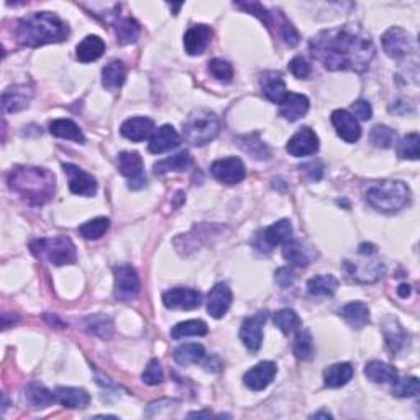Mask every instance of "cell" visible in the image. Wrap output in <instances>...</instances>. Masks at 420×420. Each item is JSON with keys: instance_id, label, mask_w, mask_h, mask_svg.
<instances>
[{"instance_id": "obj_50", "label": "cell", "mask_w": 420, "mask_h": 420, "mask_svg": "<svg viewBox=\"0 0 420 420\" xmlns=\"http://www.w3.org/2000/svg\"><path fill=\"white\" fill-rule=\"evenodd\" d=\"M209 71L210 74L214 75V78L217 79V81L220 82H232L233 79V68L232 64L229 63V61H224V59H212L209 63Z\"/></svg>"}, {"instance_id": "obj_42", "label": "cell", "mask_w": 420, "mask_h": 420, "mask_svg": "<svg viewBox=\"0 0 420 420\" xmlns=\"http://www.w3.org/2000/svg\"><path fill=\"white\" fill-rule=\"evenodd\" d=\"M209 332L205 322L202 320H186V322L178 324L176 327L171 330V337L174 340L184 338V337H204Z\"/></svg>"}, {"instance_id": "obj_36", "label": "cell", "mask_w": 420, "mask_h": 420, "mask_svg": "<svg viewBox=\"0 0 420 420\" xmlns=\"http://www.w3.org/2000/svg\"><path fill=\"white\" fill-rule=\"evenodd\" d=\"M384 338L386 343H388V348L393 353H399L405 345H409V333L400 327V325L393 320V322L386 324L384 327Z\"/></svg>"}, {"instance_id": "obj_22", "label": "cell", "mask_w": 420, "mask_h": 420, "mask_svg": "<svg viewBox=\"0 0 420 420\" xmlns=\"http://www.w3.org/2000/svg\"><path fill=\"white\" fill-rule=\"evenodd\" d=\"M309 99L305 96L296 92H287L286 97L280 102V112L286 120L296 122L309 112Z\"/></svg>"}, {"instance_id": "obj_13", "label": "cell", "mask_w": 420, "mask_h": 420, "mask_svg": "<svg viewBox=\"0 0 420 420\" xmlns=\"http://www.w3.org/2000/svg\"><path fill=\"white\" fill-rule=\"evenodd\" d=\"M63 169H64V173L68 174L69 189L73 194L82 196V197L96 196V192H97L96 178H92L91 174L84 171V169L75 166V164H71V163L63 164Z\"/></svg>"}, {"instance_id": "obj_8", "label": "cell", "mask_w": 420, "mask_h": 420, "mask_svg": "<svg viewBox=\"0 0 420 420\" xmlns=\"http://www.w3.org/2000/svg\"><path fill=\"white\" fill-rule=\"evenodd\" d=\"M383 50L389 58L403 59L414 53L412 36L400 27H391L383 35Z\"/></svg>"}, {"instance_id": "obj_17", "label": "cell", "mask_w": 420, "mask_h": 420, "mask_svg": "<svg viewBox=\"0 0 420 420\" xmlns=\"http://www.w3.org/2000/svg\"><path fill=\"white\" fill-rule=\"evenodd\" d=\"M233 296L230 287L225 284V282H219L212 287L209 292V297H207V312H209L210 317L214 319H222L224 315L229 312L230 305H232Z\"/></svg>"}, {"instance_id": "obj_7", "label": "cell", "mask_w": 420, "mask_h": 420, "mask_svg": "<svg viewBox=\"0 0 420 420\" xmlns=\"http://www.w3.org/2000/svg\"><path fill=\"white\" fill-rule=\"evenodd\" d=\"M348 277L363 284H372L384 276L386 266L376 259H363V261H347L343 263Z\"/></svg>"}, {"instance_id": "obj_15", "label": "cell", "mask_w": 420, "mask_h": 420, "mask_svg": "<svg viewBox=\"0 0 420 420\" xmlns=\"http://www.w3.org/2000/svg\"><path fill=\"white\" fill-rule=\"evenodd\" d=\"M319 136L309 126L297 130L294 136L287 141L286 151L296 158H304L315 154L319 151Z\"/></svg>"}, {"instance_id": "obj_25", "label": "cell", "mask_w": 420, "mask_h": 420, "mask_svg": "<svg viewBox=\"0 0 420 420\" xmlns=\"http://www.w3.org/2000/svg\"><path fill=\"white\" fill-rule=\"evenodd\" d=\"M292 238V225L289 220H280L276 224H273L264 230L261 235V242L266 248V252H270L271 248L277 247V245H284Z\"/></svg>"}, {"instance_id": "obj_1", "label": "cell", "mask_w": 420, "mask_h": 420, "mask_svg": "<svg viewBox=\"0 0 420 420\" xmlns=\"http://www.w3.org/2000/svg\"><path fill=\"white\" fill-rule=\"evenodd\" d=\"M309 50L314 59L330 71L365 73L376 48L370 35L358 25L335 27L312 36Z\"/></svg>"}, {"instance_id": "obj_40", "label": "cell", "mask_w": 420, "mask_h": 420, "mask_svg": "<svg viewBox=\"0 0 420 420\" xmlns=\"http://www.w3.org/2000/svg\"><path fill=\"white\" fill-rule=\"evenodd\" d=\"M307 289L312 296H333L338 289V280L332 275L314 276L307 282Z\"/></svg>"}, {"instance_id": "obj_19", "label": "cell", "mask_w": 420, "mask_h": 420, "mask_svg": "<svg viewBox=\"0 0 420 420\" xmlns=\"http://www.w3.org/2000/svg\"><path fill=\"white\" fill-rule=\"evenodd\" d=\"M212 30L209 25H194L191 27L184 35V50L189 56H199L205 51L210 43Z\"/></svg>"}, {"instance_id": "obj_45", "label": "cell", "mask_w": 420, "mask_h": 420, "mask_svg": "<svg viewBox=\"0 0 420 420\" xmlns=\"http://www.w3.org/2000/svg\"><path fill=\"white\" fill-rule=\"evenodd\" d=\"M86 328L89 333L96 335L99 338H110L113 333V324L112 320L106 317V315H91L86 320Z\"/></svg>"}, {"instance_id": "obj_10", "label": "cell", "mask_w": 420, "mask_h": 420, "mask_svg": "<svg viewBox=\"0 0 420 420\" xmlns=\"http://www.w3.org/2000/svg\"><path fill=\"white\" fill-rule=\"evenodd\" d=\"M210 173L217 181L226 184V186H235V184L242 182L245 176H247L243 161L235 157L217 159L215 163H212Z\"/></svg>"}, {"instance_id": "obj_30", "label": "cell", "mask_w": 420, "mask_h": 420, "mask_svg": "<svg viewBox=\"0 0 420 420\" xmlns=\"http://www.w3.org/2000/svg\"><path fill=\"white\" fill-rule=\"evenodd\" d=\"M340 315L345 319V322L352 328H365L370 324V309L363 302H350L345 307L340 310Z\"/></svg>"}, {"instance_id": "obj_58", "label": "cell", "mask_w": 420, "mask_h": 420, "mask_svg": "<svg viewBox=\"0 0 420 420\" xmlns=\"http://www.w3.org/2000/svg\"><path fill=\"white\" fill-rule=\"evenodd\" d=\"M398 294L403 297V299H407V297L412 294V287H410L409 284H400L398 287Z\"/></svg>"}, {"instance_id": "obj_20", "label": "cell", "mask_w": 420, "mask_h": 420, "mask_svg": "<svg viewBox=\"0 0 420 420\" xmlns=\"http://www.w3.org/2000/svg\"><path fill=\"white\" fill-rule=\"evenodd\" d=\"M33 97V91L25 84H17L6 89V92L2 94V108L7 113L20 112L23 108L28 107Z\"/></svg>"}, {"instance_id": "obj_49", "label": "cell", "mask_w": 420, "mask_h": 420, "mask_svg": "<svg viewBox=\"0 0 420 420\" xmlns=\"http://www.w3.org/2000/svg\"><path fill=\"white\" fill-rule=\"evenodd\" d=\"M420 391V383L415 376L403 377V379L396 381L393 394L396 398H414Z\"/></svg>"}, {"instance_id": "obj_38", "label": "cell", "mask_w": 420, "mask_h": 420, "mask_svg": "<svg viewBox=\"0 0 420 420\" xmlns=\"http://www.w3.org/2000/svg\"><path fill=\"white\" fill-rule=\"evenodd\" d=\"M282 256L287 263L294 264L297 268H307L310 264V258L307 252H305L304 247L299 240L291 238L289 242H286L282 245Z\"/></svg>"}, {"instance_id": "obj_12", "label": "cell", "mask_w": 420, "mask_h": 420, "mask_svg": "<svg viewBox=\"0 0 420 420\" xmlns=\"http://www.w3.org/2000/svg\"><path fill=\"white\" fill-rule=\"evenodd\" d=\"M268 320V312H258L245 319L240 328V340L249 352L256 353L263 343V327Z\"/></svg>"}, {"instance_id": "obj_51", "label": "cell", "mask_w": 420, "mask_h": 420, "mask_svg": "<svg viewBox=\"0 0 420 420\" xmlns=\"http://www.w3.org/2000/svg\"><path fill=\"white\" fill-rule=\"evenodd\" d=\"M143 383L148 384V386H158L163 383L164 379V372H163V368H161V363H159L157 358H153L148 365H146L145 371H143Z\"/></svg>"}, {"instance_id": "obj_52", "label": "cell", "mask_w": 420, "mask_h": 420, "mask_svg": "<svg viewBox=\"0 0 420 420\" xmlns=\"http://www.w3.org/2000/svg\"><path fill=\"white\" fill-rule=\"evenodd\" d=\"M235 7L242 8V10L252 13V15H254V17H258L259 20L264 23V25L270 28L271 12L268 10V8L264 6H261V3H258V2H237V3H235Z\"/></svg>"}, {"instance_id": "obj_53", "label": "cell", "mask_w": 420, "mask_h": 420, "mask_svg": "<svg viewBox=\"0 0 420 420\" xmlns=\"http://www.w3.org/2000/svg\"><path fill=\"white\" fill-rule=\"evenodd\" d=\"M289 71L297 79H307L310 75V64L309 61L302 56H296L289 63Z\"/></svg>"}, {"instance_id": "obj_21", "label": "cell", "mask_w": 420, "mask_h": 420, "mask_svg": "<svg viewBox=\"0 0 420 420\" xmlns=\"http://www.w3.org/2000/svg\"><path fill=\"white\" fill-rule=\"evenodd\" d=\"M179 143H181V136H179L178 131L171 125H163L153 131V135L150 138L148 150L153 154H161L169 150L178 148Z\"/></svg>"}, {"instance_id": "obj_14", "label": "cell", "mask_w": 420, "mask_h": 420, "mask_svg": "<svg viewBox=\"0 0 420 420\" xmlns=\"http://www.w3.org/2000/svg\"><path fill=\"white\" fill-rule=\"evenodd\" d=\"M164 307L173 310H194L201 305L202 296L199 291L189 287H174L163 294Z\"/></svg>"}, {"instance_id": "obj_28", "label": "cell", "mask_w": 420, "mask_h": 420, "mask_svg": "<svg viewBox=\"0 0 420 420\" xmlns=\"http://www.w3.org/2000/svg\"><path fill=\"white\" fill-rule=\"evenodd\" d=\"M192 166V157L187 151H181V153L173 154V157L159 159L158 163H154L153 171L157 176H163L168 173H182Z\"/></svg>"}, {"instance_id": "obj_23", "label": "cell", "mask_w": 420, "mask_h": 420, "mask_svg": "<svg viewBox=\"0 0 420 420\" xmlns=\"http://www.w3.org/2000/svg\"><path fill=\"white\" fill-rule=\"evenodd\" d=\"M154 131V122L148 117H133V119L125 120L120 126V133L126 140L131 141H145Z\"/></svg>"}, {"instance_id": "obj_63", "label": "cell", "mask_w": 420, "mask_h": 420, "mask_svg": "<svg viewBox=\"0 0 420 420\" xmlns=\"http://www.w3.org/2000/svg\"><path fill=\"white\" fill-rule=\"evenodd\" d=\"M97 419H117L115 415H96Z\"/></svg>"}, {"instance_id": "obj_60", "label": "cell", "mask_w": 420, "mask_h": 420, "mask_svg": "<svg viewBox=\"0 0 420 420\" xmlns=\"http://www.w3.org/2000/svg\"><path fill=\"white\" fill-rule=\"evenodd\" d=\"M312 419H332V414L328 412H315L314 415H310Z\"/></svg>"}, {"instance_id": "obj_56", "label": "cell", "mask_w": 420, "mask_h": 420, "mask_svg": "<svg viewBox=\"0 0 420 420\" xmlns=\"http://www.w3.org/2000/svg\"><path fill=\"white\" fill-rule=\"evenodd\" d=\"M276 282L281 287H289L294 284V273H292L289 268H280L276 271Z\"/></svg>"}, {"instance_id": "obj_29", "label": "cell", "mask_w": 420, "mask_h": 420, "mask_svg": "<svg viewBox=\"0 0 420 420\" xmlns=\"http://www.w3.org/2000/svg\"><path fill=\"white\" fill-rule=\"evenodd\" d=\"M365 376L372 383L381 384H394L398 381V371L394 366L383 361H370L365 368Z\"/></svg>"}, {"instance_id": "obj_11", "label": "cell", "mask_w": 420, "mask_h": 420, "mask_svg": "<svg viewBox=\"0 0 420 420\" xmlns=\"http://www.w3.org/2000/svg\"><path fill=\"white\" fill-rule=\"evenodd\" d=\"M115 273V297L119 300H133L140 292V277L135 268L124 264L113 270Z\"/></svg>"}, {"instance_id": "obj_5", "label": "cell", "mask_w": 420, "mask_h": 420, "mask_svg": "<svg viewBox=\"0 0 420 420\" xmlns=\"http://www.w3.org/2000/svg\"><path fill=\"white\" fill-rule=\"evenodd\" d=\"M220 130V120L209 108H196L182 124L184 140L192 146H205L215 140Z\"/></svg>"}, {"instance_id": "obj_9", "label": "cell", "mask_w": 420, "mask_h": 420, "mask_svg": "<svg viewBox=\"0 0 420 420\" xmlns=\"http://www.w3.org/2000/svg\"><path fill=\"white\" fill-rule=\"evenodd\" d=\"M117 164L122 176L129 179L130 189H141L146 186V176L143 174V159L136 151H122L117 157Z\"/></svg>"}, {"instance_id": "obj_2", "label": "cell", "mask_w": 420, "mask_h": 420, "mask_svg": "<svg viewBox=\"0 0 420 420\" xmlns=\"http://www.w3.org/2000/svg\"><path fill=\"white\" fill-rule=\"evenodd\" d=\"M13 35L22 46L38 48V46L64 41L69 36V27L56 13L36 12L20 18Z\"/></svg>"}, {"instance_id": "obj_41", "label": "cell", "mask_w": 420, "mask_h": 420, "mask_svg": "<svg viewBox=\"0 0 420 420\" xmlns=\"http://www.w3.org/2000/svg\"><path fill=\"white\" fill-rule=\"evenodd\" d=\"M275 325L281 330L284 335H292L299 332L302 327V320L297 315L296 310L292 309H281L275 314Z\"/></svg>"}, {"instance_id": "obj_55", "label": "cell", "mask_w": 420, "mask_h": 420, "mask_svg": "<svg viewBox=\"0 0 420 420\" xmlns=\"http://www.w3.org/2000/svg\"><path fill=\"white\" fill-rule=\"evenodd\" d=\"M300 169L305 174H307V176L312 179V181H320V179H322V176H324V166H322V163H320V161L305 163V164H302Z\"/></svg>"}, {"instance_id": "obj_47", "label": "cell", "mask_w": 420, "mask_h": 420, "mask_svg": "<svg viewBox=\"0 0 420 420\" xmlns=\"http://www.w3.org/2000/svg\"><path fill=\"white\" fill-rule=\"evenodd\" d=\"M419 145L420 138L419 133L405 135L398 145V157L400 159H410V161H417L419 159Z\"/></svg>"}, {"instance_id": "obj_4", "label": "cell", "mask_w": 420, "mask_h": 420, "mask_svg": "<svg viewBox=\"0 0 420 420\" xmlns=\"http://www.w3.org/2000/svg\"><path fill=\"white\" fill-rule=\"evenodd\" d=\"M366 201L377 212L394 214L409 205L410 189L400 181L377 182L366 191Z\"/></svg>"}, {"instance_id": "obj_31", "label": "cell", "mask_w": 420, "mask_h": 420, "mask_svg": "<svg viewBox=\"0 0 420 420\" xmlns=\"http://www.w3.org/2000/svg\"><path fill=\"white\" fill-rule=\"evenodd\" d=\"M205 356V348L202 347L201 343H184V345H179L176 350L173 352L174 361L181 366L197 365V363L204 361Z\"/></svg>"}, {"instance_id": "obj_37", "label": "cell", "mask_w": 420, "mask_h": 420, "mask_svg": "<svg viewBox=\"0 0 420 420\" xmlns=\"http://www.w3.org/2000/svg\"><path fill=\"white\" fill-rule=\"evenodd\" d=\"M117 41L120 45H131L140 36V23L135 18H119L115 23Z\"/></svg>"}, {"instance_id": "obj_48", "label": "cell", "mask_w": 420, "mask_h": 420, "mask_svg": "<svg viewBox=\"0 0 420 420\" xmlns=\"http://www.w3.org/2000/svg\"><path fill=\"white\" fill-rule=\"evenodd\" d=\"M370 140L377 148H391L396 143V131L386 125H376L371 129Z\"/></svg>"}, {"instance_id": "obj_3", "label": "cell", "mask_w": 420, "mask_h": 420, "mask_svg": "<svg viewBox=\"0 0 420 420\" xmlns=\"http://www.w3.org/2000/svg\"><path fill=\"white\" fill-rule=\"evenodd\" d=\"M7 181L8 187L20 194L30 205H45L55 196V174L45 168L17 166L8 174Z\"/></svg>"}, {"instance_id": "obj_61", "label": "cell", "mask_w": 420, "mask_h": 420, "mask_svg": "<svg viewBox=\"0 0 420 420\" xmlns=\"http://www.w3.org/2000/svg\"><path fill=\"white\" fill-rule=\"evenodd\" d=\"M189 417H210L209 412H192L189 414Z\"/></svg>"}, {"instance_id": "obj_24", "label": "cell", "mask_w": 420, "mask_h": 420, "mask_svg": "<svg viewBox=\"0 0 420 420\" xmlns=\"http://www.w3.org/2000/svg\"><path fill=\"white\" fill-rule=\"evenodd\" d=\"M259 86H261L263 96L275 103H280L287 94L284 79H282L280 73H275V71L263 73L261 79H259Z\"/></svg>"}, {"instance_id": "obj_32", "label": "cell", "mask_w": 420, "mask_h": 420, "mask_svg": "<svg viewBox=\"0 0 420 420\" xmlns=\"http://www.w3.org/2000/svg\"><path fill=\"white\" fill-rule=\"evenodd\" d=\"M126 79V66L122 61H110L102 69V84L108 91H119Z\"/></svg>"}, {"instance_id": "obj_16", "label": "cell", "mask_w": 420, "mask_h": 420, "mask_svg": "<svg viewBox=\"0 0 420 420\" xmlns=\"http://www.w3.org/2000/svg\"><path fill=\"white\" fill-rule=\"evenodd\" d=\"M276 372H277L276 363L261 361L258 363L256 366L249 368V370L245 372L243 383L252 391H263L273 383Z\"/></svg>"}, {"instance_id": "obj_59", "label": "cell", "mask_w": 420, "mask_h": 420, "mask_svg": "<svg viewBox=\"0 0 420 420\" xmlns=\"http://www.w3.org/2000/svg\"><path fill=\"white\" fill-rule=\"evenodd\" d=\"M46 320H48V322H50L51 325H56V327H58V328H64V327H66V325H64L63 322H61V320H59L58 317H53V319H51L50 315H46Z\"/></svg>"}, {"instance_id": "obj_39", "label": "cell", "mask_w": 420, "mask_h": 420, "mask_svg": "<svg viewBox=\"0 0 420 420\" xmlns=\"http://www.w3.org/2000/svg\"><path fill=\"white\" fill-rule=\"evenodd\" d=\"M25 396L28 399V403H30L31 405H35L36 409H45V407H50L51 404H55L56 400V394L51 393V391H48L45 388V386L38 384V383H30L27 386L25 389Z\"/></svg>"}, {"instance_id": "obj_54", "label": "cell", "mask_w": 420, "mask_h": 420, "mask_svg": "<svg viewBox=\"0 0 420 420\" xmlns=\"http://www.w3.org/2000/svg\"><path fill=\"white\" fill-rule=\"evenodd\" d=\"M352 110L353 117H356V119L360 120H370L372 117V108L370 106V102L366 101H356L352 103Z\"/></svg>"}, {"instance_id": "obj_27", "label": "cell", "mask_w": 420, "mask_h": 420, "mask_svg": "<svg viewBox=\"0 0 420 420\" xmlns=\"http://www.w3.org/2000/svg\"><path fill=\"white\" fill-rule=\"evenodd\" d=\"M270 28H276V33L281 36V40L289 46V48H294V46L299 45V33L292 23L287 20L286 15L280 10H273L271 12V22H270Z\"/></svg>"}, {"instance_id": "obj_43", "label": "cell", "mask_w": 420, "mask_h": 420, "mask_svg": "<svg viewBox=\"0 0 420 420\" xmlns=\"http://www.w3.org/2000/svg\"><path fill=\"white\" fill-rule=\"evenodd\" d=\"M238 143L242 146L243 151L249 157H253L254 159H268L270 158V148L259 140L258 135H247V136H240Z\"/></svg>"}, {"instance_id": "obj_46", "label": "cell", "mask_w": 420, "mask_h": 420, "mask_svg": "<svg viewBox=\"0 0 420 420\" xmlns=\"http://www.w3.org/2000/svg\"><path fill=\"white\" fill-rule=\"evenodd\" d=\"M294 355L299 358V360L304 361H310L315 355L314 350V342H312V335H310L309 330H302L297 335L296 343H294Z\"/></svg>"}, {"instance_id": "obj_57", "label": "cell", "mask_w": 420, "mask_h": 420, "mask_svg": "<svg viewBox=\"0 0 420 420\" xmlns=\"http://www.w3.org/2000/svg\"><path fill=\"white\" fill-rule=\"evenodd\" d=\"M358 252H360L361 256H368V254H372L376 252V247H375V245H371V243H363Z\"/></svg>"}, {"instance_id": "obj_6", "label": "cell", "mask_w": 420, "mask_h": 420, "mask_svg": "<svg viewBox=\"0 0 420 420\" xmlns=\"http://www.w3.org/2000/svg\"><path fill=\"white\" fill-rule=\"evenodd\" d=\"M31 253L55 266H64L75 261V247L69 237L38 238L30 243Z\"/></svg>"}, {"instance_id": "obj_35", "label": "cell", "mask_w": 420, "mask_h": 420, "mask_svg": "<svg viewBox=\"0 0 420 420\" xmlns=\"http://www.w3.org/2000/svg\"><path fill=\"white\" fill-rule=\"evenodd\" d=\"M50 131L51 135L58 136V138L73 140L75 143H84L86 141L82 130L69 119H56L50 122Z\"/></svg>"}, {"instance_id": "obj_62", "label": "cell", "mask_w": 420, "mask_h": 420, "mask_svg": "<svg viewBox=\"0 0 420 420\" xmlns=\"http://www.w3.org/2000/svg\"><path fill=\"white\" fill-rule=\"evenodd\" d=\"M182 6H184V3H169V7H171L173 10H174V15H178L179 8H181Z\"/></svg>"}, {"instance_id": "obj_26", "label": "cell", "mask_w": 420, "mask_h": 420, "mask_svg": "<svg viewBox=\"0 0 420 420\" xmlns=\"http://www.w3.org/2000/svg\"><path fill=\"white\" fill-rule=\"evenodd\" d=\"M106 53V43L101 36L89 35L84 38L81 43L75 48V58L81 63H92L97 61L101 56Z\"/></svg>"}, {"instance_id": "obj_34", "label": "cell", "mask_w": 420, "mask_h": 420, "mask_svg": "<svg viewBox=\"0 0 420 420\" xmlns=\"http://www.w3.org/2000/svg\"><path fill=\"white\" fill-rule=\"evenodd\" d=\"M353 377V366L350 363H337L324 371V383L327 388H342Z\"/></svg>"}, {"instance_id": "obj_18", "label": "cell", "mask_w": 420, "mask_h": 420, "mask_svg": "<svg viewBox=\"0 0 420 420\" xmlns=\"http://www.w3.org/2000/svg\"><path fill=\"white\" fill-rule=\"evenodd\" d=\"M332 125L337 130L338 136L347 143H356L361 136V126L358 120L348 110H335L332 113Z\"/></svg>"}, {"instance_id": "obj_44", "label": "cell", "mask_w": 420, "mask_h": 420, "mask_svg": "<svg viewBox=\"0 0 420 420\" xmlns=\"http://www.w3.org/2000/svg\"><path fill=\"white\" fill-rule=\"evenodd\" d=\"M108 226H110V220L106 217H97L79 226V233L84 240H99L107 233Z\"/></svg>"}, {"instance_id": "obj_33", "label": "cell", "mask_w": 420, "mask_h": 420, "mask_svg": "<svg viewBox=\"0 0 420 420\" xmlns=\"http://www.w3.org/2000/svg\"><path fill=\"white\" fill-rule=\"evenodd\" d=\"M55 394L58 403L68 409H82L91 403L87 391L79 388H58Z\"/></svg>"}]
</instances>
